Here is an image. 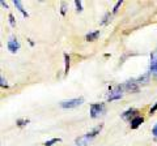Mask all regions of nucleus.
Listing matches in <instances>:
<instances>
[{
	"mask_svg": "<svg viewBox=\"0 0 157 146\" xmlns=\"http://www.w3.org/2000/svg\"><path fill=\"white\" fill-rule=\"evenodd\" d=\"M101 129H102V124L97 125L96 128H93L90 132H88L85 136H82V137H78V138L76 140V144H77V145H80V146H85V145L88 144V141L93 140L98 133L101 132Z\"/></svg>",
	"mask_w": 157,
	"mask_h": 146,
	"instance_id": "1",
	"label": "nucleus"
},
{
	"mask_svg": "<svg viewBox=\"0 0 157 146\" xmlns=\"http://www.w3.org/2000/svg\"><path fill=\"white\" fill-rule=\"evenodd\" d=\"M106 112V107L104 103H93L90 106V116L93 119L100 118L101 115H104Z\"/></svg>",
	"mask_w": 157,
	"mask_h": 146,
	"instance_id": "2",
	"label": "nucleus"
},
{
	"mask_svg": "<svg viewBox=\"0 0 157 146\" xmlns=\"http://www.w3.org/2000/svg\"><path fill=\"white\" fill-rule=\"evenodd\" d=\"M84 99L82 98H75V99H70V100H64L62 102L60 106L63 108H75V107H78L80 104H82Z\"/></svg>",
	"mask_w": 157,
	"mask_h": 146,
	"instance_id": "3",
	"label": "nucleus"
},
{
	"mask_svg": "<svg viewBox=\"0 0 157 146\" xmlns=\"http://www.w3.org/2000/svg\"><path fill=\"white\" fill-rule=\"evenodd\" d=\"M122 89H123V86H117L114 87L111 91L109 97H107V100L111 102V100H117V99H121L122 97H123V93H122Z\"/></svg>",
	"mask_w": 157,
	"mask_h": 146,
	"instance_id": "4",
	"label": "nucleus"
},
{
	"mask_svg": "<svg viewBox=\"0 0 157 146\" xmlns=\"http://www.w3.org/2000/svg\"><path fill=\"white\" fill-rule=\"evenodd\" d=\"M151 73L157 80V51L151 55Z\"/></svg>",
	"mask_w": 157,
	"mask_h": 146,
	"instance_id": "5",
	"label": "nucleus"
},
{
	"mask_svg": "<svg viewBox=\"0 0 157 146\" xmlns=\"http://www.w3.org/2000/svg\"><path fill=\"white\" fill-rule=\"evenodd\" d=\"M123 89L127 90V91H131V93H135V91L139 90V86H137L135 80H132V81H127L126 82V84L123 85Z\"/></svg>",
	"mask_w": 157,
	"mask_h": 146,
	"instance_id": "6",
	"label": "nucleus"
},
{
	"mask_svg": "<svg viewBox=\"0 0 157 146\" xmlns=\"http://www.w3.org/2000/svg\"><path fill=\"white\" fill-rule=\"evenodd\" d=\"M136 116H139V115H137V110H135V108L127 110L126 112L122 114V118H123L124 120H130V121L134 119V118H136Z\"/></svg>",
	"mask_w": 157,
	"mask_h": 146,
	"instance_id": "7",
	"label": "nucleus"
},
{
	"mask_svg": "<svg viewBox=\"0 0 157 146\" xmlns=\"http://www.w3.org/2000/svg\"><path fill=\"white\" fill-rule=\"evenodd\" d=\"M143 121H144V119L141 118V116H136V118H134L131 120V129L139 128L140 124H143Z\"/></svg>",
	"mask_w": 157,
	"mask_h": 146,
	"instance_id": "8",
	"label": "nucleus"
},
{
	"mask_svg": "<svg viewBox=\"0 0 157 146\" xmlns=\"http://www.w3.org/2000/svg\"><path fill=\"white\" fill-rule=\"evenodd\" d=\"M18 48H20V43L16 39H12L8 42V50L11 52H17Z\"/></svg>",
	"mask_w": 157,
	"mask_h": 146,
	"instance_id": "9",
	"label": "nucleus"
},
{
	"mask_svg": "<svg viewBox=\"0 0 157 146\" xmlns=\"http://www.w3.org/2000/svg\"><path fill=\"white\" fill-rule=\"evenodd\" d=\"M98 37H100V30H96V31H93V33L86 34V41L88 42H93V41H96Z\"/></svg>",
	"mask_w": 157,
	"mask_h": 146,
	"instance_id": "10",
	"label": "nucleus"
},
{
	"mask_svg": "<svg viewBox=\"0 0 157 146\" xmlns=\"http://www.w3.org/2000/svg\"><path fill=\"white\" fill-rule=\"evenodd\" d=\"M14 5L18 8V11L22 13V16H24V17H28V13L25 12V9H24V7H22V3L20 2V0H14Z\"/></svg>",
	"mask_w": 157,
	"mask_h": 146,
	"instance_id": "11",
	"label": "nucleus"
},
{
	"mask_svg": "<svg viewBox=\"0 0 157 146\" xmlns=\"http://www.w3.org/2000/svg\"><path fill=\"white\" fill-rule=\"evenodd\" d=\"M148 80H149V73H147V75L139 77V78L135 80V81H136V84L139 85V84H145V82H148Z\"/></svg>",
	"mask_w": 157,
	"mask_h": 146,
	"instance_id": "12",
	"label": "nucleus"
},
{
	"mask_svg": "<svg viewBox=\"0 0 157 146\" xmlns=\"http://www.w3.org/2000/svg\"><path fill=\"white\" fill-rule=\"evenodd\" d=\"M64 61H66V68H64V73L66 75H68V72H70V61H71V59H70V56L67 55H64Z\"/></svg>",
	"mask_w": 157,
	"mask_h": 146,
	"instance_id": "13",
	"label": "nucleus"
},
{
	"mask_svg": "<svg viewBox=\"0 0 157 146\" xmlns=\"http://www.w3.org/2000/svg\"><path fill=\"white\" fill-rule=\"evenodd\" d=\"M59 141H60V138H51V140L46 141V142H45V145H46V146H51V145H54V144L59 142Z\"/></svg>",
	"mask_w": 157,
	"mask_h": 146,
	"instance_id": "14",
	"label": "nucleus"
},
{
	"mask_svg": "<svg viewBox=\"0 0 157 146\" xmlns=\"http://www.w3.org/2000/svg\"><path fill=\"white\" fill-rule=\"evenodd\" d=\"M75 5H76V8H77V11L78 12H81L82 11V4H81V2H78V0H76V2H75Z\"/></svg>",
	"mask_w": 157,
	"mask_h": 146,
	"instance_id": "15",
	"label": "nucleus"
},
{
	"mask_svg": "<svg viewBox=\"0 0 157 146\" xmlns=\"http://www.w3.org/2000/svg\"><path fill=\"white\" fill-rule=\"evenodd\" d=\"M28 123H29V120H18V121H17L18 126H24V125H26Z\"/></svg>",
	"mask_w": 157,
	"mask_h": 146,
	"instance_id": "16",
	"label": "nucleus"
},
{
	"mask_svg": "<svg viewBox=\"0 0 157 146\" xmlns=\"http://www.w3.org/2000/svg\"><path fill=\"white\" fill-rule=\"evenodd\" d=\"M156 111H157V102H156V103H155V106H153V107H152V108H151V111H149V114H151V115H153V114L156 112Z\"/></svg>",
	"mask_w": 157,
	"mask_h": 146,
	"instance_id": "17",
	"label": "nucleus"
},
{
	"mask_svg": "<svg viewBox=\"0 0 157 146\" xmlns=\"http://www.w3.org/2000/svg\"><path fill=\"white\" fill-rule=\"evenodd\" d=\"M121 5H122V2H118V3L115 4V7H114V9H113V12H114V13H115V12L118 11V8H119Z\"/></svg>",
	"mask_w": 157,
	"mask_h": 146,
	"instance_id": "18",
	"label": "nucleus"
},
{
	"mask_svg": "<svg viewBox=\"0 0 157 146\" xmlns=\"http://www.w3.org/2000/svg\"><path fill=\"white\" fill-rule=\"evenodd\" d=\"M9 22H11L12 26H14V17L12 16V14H9Z\"/></svg>",
	"mask_w": 157,
	"mask_h": 146,
	"instance_id": "19",
	"label": "nucleus"
},
{
	"mask_svg": "<svg viewBox=\"0 0 157 146\" xmlns=\"http://www.w3.org/2000/svg\"><path fill=\"white\" fill-rule=\"evenodd\" d=\"M64 13H66V4L62 3V14H64Z\"/></svg>",
	"mask_w": 157,
	"mask_h": 146,
	"instance_id": "20",
	"label": "nucleus"
},
{
	"mask_svg": "<svg viewBox=\"0 0 157 146\" xmlns=\"http://www.w3.org/2000/svg\"><path fill=\"white\" fill-rule=\"evenodd\" d=\"M0 80H2V86H3V87H4V86L7 87V82L4 81V77H2V78H0Z\"/></svg>",
	"mask_w": 157,
	"mask_h": 146,
	"instance_id": "21",
	"label": "nucleus"
},
{
	"mask_svg": "<svg viewBox=\"0 0 157 146\" xmlns=\"http://www.w3.org/2000/svg\"><path fill=\"white\" fill-rule=\"evenodd\" d=\"M152 132H153V134H156V136H157V124L153 126V129H152Z\"/></svg>",
	"mask_w": 157,
	"mask_h": 146,
	"instance_id": "22",
	"label": "nucleus"
}]
</instances>
